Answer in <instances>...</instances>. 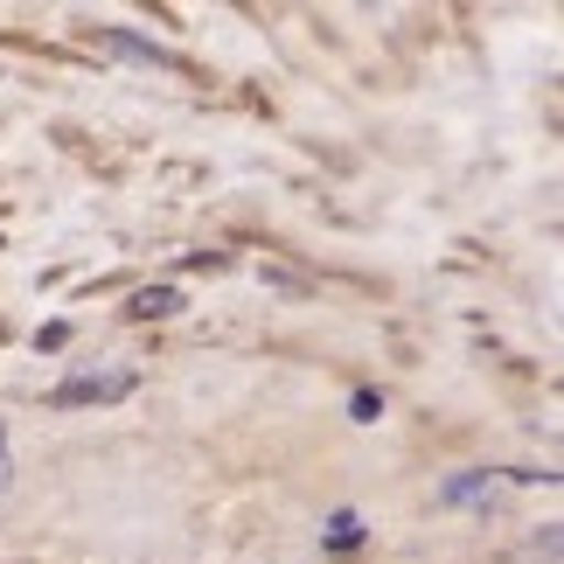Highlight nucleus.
Masks as SVG:
<instances>
[{
    "label": "nucleus",
    "instance_id": "f257e3e1",
    "mask_svg": "<svg viewBox=\"0 0 564 564\" xmlns=\"http://www.w3.org/2000/svg\"><path fill=\"white\" fill-rule=\"evenodd\" d=\"M140 314H175V293L154 286V293H140Z\"/></svg>",
    "mask_w": 564,
    "mask_h": 564
},
{
    "label": "nucleus",
    "instance_id": "f03ea898",
    "mask_svg": "<svg viewBox=\"0 0 564 564\" xmlns=\"http://www.w3.org/2000/svg\"><path fill=\"white\" fill-rule=\"evenodd\" d=\"M0 488H8V432H0Z\"/></svg>",
    "mask_w": 564,
    "mask_h": 564
}]
</instances>
